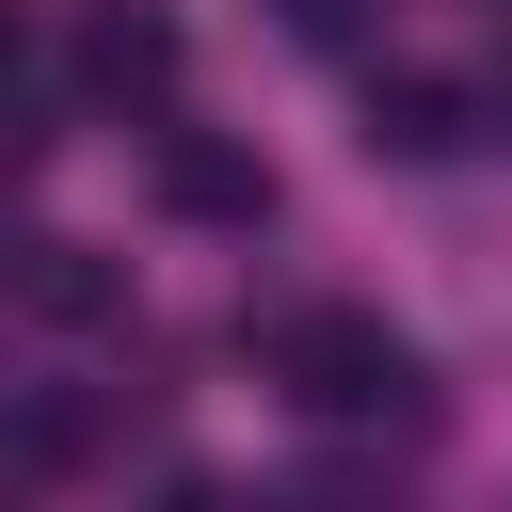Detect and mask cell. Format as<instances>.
<instances>
[{
	"mask_svg": "<svg viewBox=\"0 0 512 512\" xmlns=\"http://www.w3.org/2000/svg\"><path fill=\"white\" fill-rule=\"evenodd\" d=\"M288 400H320V416H368V400H400V352H384L368 320H288Z\"/></svg>",
	"mask_w": 512,
	"mask_h": 512,
	"instance_id": "obj_1",
	"label": "cell"
},
{
	"mask_svg": "<svg viewBox=\"0 0 512 512\" xmlns=\"http://www.w3.org/2000/svg\"><path fill=\"white\" fill-rule=\"evenodd\" d=\"M80 64H96L112 96H160V80H176V32H160V16H96V48H80Z\"/></svg>",
	"mask_w": 512,
	"mask_h": 512,
	"instance_id": "obj_2",
	"label": "cell"
},
{
	"mask_svg": "<svg viewBox=\"0 0 512 512\" xmlns=\"http://www.w3.org/2000/svg\"><path fill=\"white\" fill-rule=\"evenodd\" d=\"M0 64H16V16H0Z\"/></svg>",
	"mask_w": 512,
	"mask_h": 512,
	"instance_id": "obj_3",
	"label": "cell"
}]
</instances>
